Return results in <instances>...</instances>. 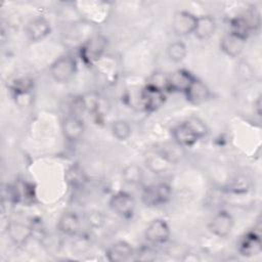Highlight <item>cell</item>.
Masks as SVG:
<instances>
[{
	"mask_svg": "<svg viewBox=\"0 0 262 262\" xmlns=\"http://www.w3.org/2000/svg\"><path fill=\"white\" fill-rule=\"evenodd\" d=\"M106 47L107 39L102 35H94L82 44L80 48V56L85 63H94L102 56Z\"/></svg>",
	"mask_w": 262,
	"mask_h": 262,
	"instance_id": "6da1fadb",
	"label": "cell"
},
{
	"mask_svg": "<svg viewBox=\"0 0 262 262\" xmlns=\"http://www.w3.org/2000/svg\"><path fill=\"white\" fill-rule=\"evenodd\" d=\"M172 194V188L168 183L161 182L145 187L141 194L142 203L146 207H157L166 204Z\"/></svg>",
	"mask_w": 262,
	"mask_h": 262,
	"instance_id": "7a4b0ae2",
	"label": "cell"
},
{
	"mask_svg": "<svg viewBox=\"0 0 262 262\" xmlns=\"http://www.w3.org/2000/svg\"><path fill=\"white\" fill-rule=\"evenodd\" d=\"M76 68V60L71 55H62L51 63L49 74L55 82L66 83L74 77Z\"/></svg>",
	"mask_w": 262,
	"mask_h": 262,
	"instance_id": "3957f363",
	"label": "cell"
},
{
	"mask_svg": "<svg viewBox=\"0 0 262 262\" xmlns=\"http://www.w3.org/2000/svg\"><path fill=\"white\" fill-rule=\"evenodd\" d=\"M172 137L180 147H190L202 139L199 131L187 119L172 129Z\"/></svg>",
	"mask_w": 262,
	"mask_h": 262,
	"instance_id": "277c9868",
	"label": "cell"
},
{
	"mask_svg": "<svg viewBox=\"0 0 262 262\" xmlns=\"http://www.w3.org/2000/svg\"><path fill=\"white\" fill-rule=\"evenodd\" d=\"M108 205L117 215L123 218H130L134 213L135 200L126 191H118L111 196Z\"/></svg>",
	"mask_w": 262,
	"mask_h": 262,
	"instance_id": "5b68a950",
	"label": "cell"
},
{
	"mask_svg": "<svg viewBox=\"0 0 262 262\" xmlns=\"http://www.w3.org/2000/svg\"><path fill=\"white\" fill-rule=\"evenodd\" d=\"M171 230L168 223L163 219H155L149 222L144 231L145 239L149 245H163L170 238Z\"/></svg>",
	"mask_w": 262,
	"mask_h": 262,
	"instance_id": "8992f818",
	"label": "cell"
},
{
	"mask_svg": "<svg viewBox=\"0 0 262 262\" xmlns=\"http://www.w3.org/2000/svg\"><path fill=\"white\" fill-rule=\"evenodd\" d=\"M196 17L191 12L180 10L174 13L172 19V30L177 36H187L193 34Z\"/></svg>",
	"mask_w": 262,
	"mask_h": 262,
	"instance_id": "52a82bcc",
	"label": "cell"
},
{
	"mask_svg": "<svg viewBox=\"0 0 262 262\" xmlns=\"http://www.w3.org/2000/svg\"><path fill=\"white\" fill-rule=\"evenodd\" d=\"M233 224L232 216L226 211H220L211 219L208 228L212 234L218 237H225L231 232Z\"/></svg>",
	"mask_w": 262,
	"mask_h": 262,
	"instance_id": "ba28073f",
	"label": "cell"
},
{
	"mask_svg": "<svg viewBox=\"0 0 262 262\" xmlns=\"http://www.w3.org/2000/svg\"><path fill=\"white\" fill-rule=\"evenodd\" d=\"M195 77L184 69H178L167 76V89L172 92H185Z\"/></svg>",
	"mask_w": 262,
	"mask_h": 262,
	"instance_id": "9c48e42d",
	"label": "cell"
},
{
	"mask_svg": "<svg viewBox=\"0 0 262 262\" xmlns=\"http://www.w3.org/2000/svg\"><path fill=\"white\" fill-rule=\"evenodd\" d=\"M140 99L142 106L146 112H155L164 104L166 100L165 91L150 85H145L141 91Z\"/></svg>",
	"mask_w": 262,
	"mask_h": 262,
	"instance_id": "30bf717a",
	"label": "cell"
},
{
	"mask_svg": "<svg viewBox=\"0 0 262 262\" xmlns=\"http://www.w3.org/2000/svg\"><path fill=\"white\" fill-rule=\"evenodd\" d=\"M26 35L29 41L39 42L50 34V23L43 16L32 18L26 26Z\"/></svg>",
	"mask_w": 262,
	"mask_h": 262,
	"instance_id": "8fae6325",
	"label": "cell"
},
{
	"mask_svg": "<svg viewBox=\"0 0 262 262\" xmlns=\"http://www.w3.org/2000/svg\"><path fill=\"white\" fill-rule=\"evenodd\" d=\"M105 256L111 262H125L134 256V250L130 244L125 241H119L108 247Z\"/></svg>",
	"mask_w": 262,
	"mask_h": 262,
	"instance_id": "7c38bea8",
	"label": "cell"
},
{
	"mask_svg": "<svg viewBox=\"0 0 262 262\" xmlns=\"http://www.w3.org/2000/svg\"><path fill=\"white\" fill-rule=\"evenodd\" d=\"M184 94L186 100L189 103L199 105L206 102L209 99L211 92L209 87L203 81L195 78L188 87V89L184 92Z\"/></svg>",
	"mask_w": 262,
	"mask_h": 262,
	"instance_id": "4fadbf2b",
	"label": "cell"
},
{
	"mask_svg": "<svg viewBox=\"0 0 262 262\" xmlns=\"http://www.w3.org/2000/svg\"><path fill=\"white\" fill-rule=\"evenodd\" d=\"M84 130L85 126L83 121L75 115L68 116L62 121L61 131L64 138H67L69 141H76L80 139L84 133Z\"/></svg>",
	"mask_w": 262,
	"mask_h": 262,
	"instance_id": "5bb4252c",
	"label": "cell"
},
{
	"mask_svg": "<svg viewBox=\"0 0 262 262\" xmlns=\"http://www.w3.org/2000/svg\"><path fill=\"white\" fill-rule=\"evenodd\" d=\"M238 251L243 256L253 257L257 256L262 251L261 236L256 231L247 233L239 242Z\"/></svg>",
	"mask_w": 262,
	"mask_h": 262,
	"instance_id": "9a60e30c",
	"label": "cell"
},
{
	"mask_svg": "<svg viewBox=\"0 0 262 262\" xmlns=\"http://www.w3.org/2000/svg\"><path fill=\"white\" fill-rule=\"evenodd\" d=\"M6 229L9 238L16 245L25 244L33 234L32 227L19 221L9 222Z\"/></svg>",
	"mask_w": 262,
	"mask_h": 262,
	"instance_id": "2e32d148",
	"label": "cell"
},
{
	"mask_svg": "<svg viewBox=\"0 0 262 262\" xmlns=\"http://www.w3.org/2000/svg\"><path fill=\"white\" fill-rule=\"evenodd\" d=\"M246 44V40L231 34L227 33L223 36L220 42V48L221 50L230 57H236L238 56Z\"/></svg>",
	"mask_w": 262,
	"mask_h": 262,
	"instance_id": "e0dca14e",
	"label": "cell"
},
{
	"mask_svg": "<svg viewBox=\"0 0 262 262\" xmlns=\"http://www.w3.org/2000/svg\"><path fill=\"white\" fill-rule=\"evenodd\" d=\"M216 31V21L211 15H201L196 17V24L193 35L199 40L210 39Z\"/></svg>",
	"mask_w": 262,
	"mask_h": 262,
	"instance_id": "ac0fdd59",
	"label": "cell"
},
{
	"mask_svg": "<svg viewBox=\"0 0 262 262\" xmlns=\"http://www.w3.org/2000/svg\"><path fill=\"white\" fill-rule=\"evenodd\" d=\"M81 227V221L79 217L72 212L63 213L57 221V229L69 236L76 235Z\"/></svg>",
	"mask_w": 262,
	"mask_h": 262,
	"instance_id": "d6986e66",
	"label": "cell"
},
{
	"mask_svg": "<svg viewBox=\"0 0 262 262\" xmlns=\"http://www.w3.org/2000/svg\"><path fill=\"white\" fill-rule=\"evenodd\" d=\"M171 164V160L163 152H156L146 159V165L154 173H162L166 171Z\"/></svg>",
	"mask_w": 262,
	"mask_h": 262,
	"instance_id": "ffe728a7",
	"label": "cell"
},
{
	"mask_svg": "<svg viewBox=\"0 0 262 262\" xmlns=\"http://www.w3.org/2000/svg\"><path fill=\"white\" fill-rule=\"evenodd\" d=\"M123 180L130 185H137L143 179V170L137 164H129L122 171Z\"/></svg>",
	"mask_w": 262,
	"mask_h": 262,
	"instance_id": "44dd1931",
	"label": "cell"
},
{
	"mask_svg": "<svg viewBox=\"0 0 262 262\" xmlns=\"http://www.w3.org/2000/svg\"><path fill=\"white\" fill-rule=\"evenodd\" d=\"M251 32H252V29L244 16H238V17L231 19L229 33H231L244 40H247Z\"/></svg>",
	"mask_w": 262,
	"mask_h": 262,
	"instance_id": "7402d4cb",
	"label": "cell"
},
{
	"mask_svg": "<svg viewBox=\"0 0 262 262\" xmlns=\"http://www.w3.org/2000/svg\"><path fill=\"white\" fill-rule=\"evenodd\" d=\"M187 54V47L181 41H175L171 43L167 48V55L170 60L174 62L182 61Z\"/></svg>",
	"mask_w": 262,
	"mask_h": 262,
	"instance_id": "603a6c76",
	"label": "cell"
},
{
	"mask_svg": "<svg viewBox=\"0 0 262 262\" xmlns=\"http://www.w3.org/2000/svg\"><path fill=\"white\" fill-rule=\"evenodd\" d=\"M112 133L120 141L127 140L131 135V126L126 120H117L112 124Z\"/></svg>",
	"mask_w": 262,
	"mask_h": 262,
	"instance_id": "cb8c5ba5",
	"label": "cell"
},
{
	"mask_svg": "<svg viewBox=\"0 0 262 262\" xmlns=\"http://www.w3.org/2000/svg\"><path fill=\"white\" fill-rule=\"evenodd\" d=\"M34 87V81L29 77H21L14 80L10 86L14 95L32 93Z\"/></svg>",
	"mask_w": 262,
	"mask_h": 262,
	"instance_id": "d4e9b609",
	"label": "cell"
},
{
	"mask_svg": "<svg viewBox=\"0 0 262 262\" xmlns=\"http://www.w3.org/2000/svg\"><path fill=\"white\" fill-rule=\"evenodd\" d=\"M81 105L83 108L87 110L88 112L94 113L98 111L99 98L94 93H88L81 98Z\"/></svg>",
	"mask_w": 262,
	"mask_h": 262,
	"instance_id": "484cf974",
	"label": "cell"
},
{
	"mask_svg": "<svg viewBox=\"0 0 262 262\" xmlns=\"http://www.w3.org/2000/svg\"><path fill=\"white\" fill-rule=\"evenodd\" d=\"M146 85H150L165 91L167 89V76H165L163 73L156 72L149 77Z\"/></svg>",
	"mask_w": 262,
	"mask_h": 262,
	"instance_id": "4316f807",
	"label": "cell"
},
{
	"mask_svg": "<svg viewBox=\"0 0 262 262\" xmlns=\"http://www.w3.org/2000/svg\"><path fill=\"white\" fill-rule=\"evenodd\" d=\"M134 255H136V260H140V261H151L154 259H156V255L157 253L152 250V248L150 247H143L139 250V252L137 254L134 253Z\"/></svg>",
	"mask_w": 262,
	"mask_h": 262,
	"instance_id": "83f0119b",
	"label": "cell"
},
{
	"mask_svg": "<svg viewBox=\"0 0 262 262\" xmlns=\"http://www.w3.org/2000/svg\"><path fill=\"white\" fill-rule=\"evenodd\" d=\"M103 222V217L99 212H92L89 215V223L93 226H98Z\"/></svg>",
	"mask_w": 262,
	"mask_h": 262,
	"instance_id": "f1b7e54d",
	"label": "cell"
}]
</instances>
